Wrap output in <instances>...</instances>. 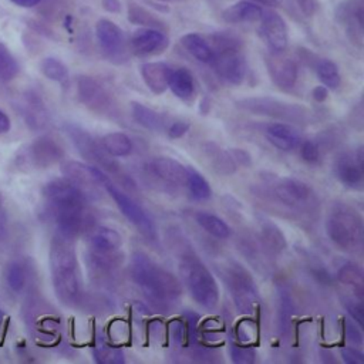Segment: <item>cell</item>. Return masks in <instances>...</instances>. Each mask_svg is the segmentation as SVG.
<instances>
[{
    "mask_svg": "<svg viewBox=\"0 0 364 364\" xmlns=\"http://www.w3.org/2000/svg\"><path fill=\"white\" fill-rule=\"evenodd\" d=\"M95 36L101 50L112 60L124 55L125 37L122 30L108 18H100L95 24Z\"/></svg>",
    "mask_w": 364,
    "mask_h": 364,
    "instance_id": "obj_15",
    "label": "cell"
},
{
    "mask_svg": "<svg viewBox=\"0 0 364 364\" xmlns=\"http://www.w3.org/2000/svg\"><path fill=\"white\" fill-rule=\"evenodd\" d=\"M10 1L14 3L16 6H20V7H34L41 0H10Z\"/></svg>",
    "mask_w": 364,
    "mask_h": 364,
    "instance_id": "obj_53",
    "label": "cell"
},
{
    "mask_svg": "<svg viewBox=\"0 0 364 364\" xmlns=\"http://www.w3.org/2000/svg\"><path fill=\"white\" fill-rule=\"evenodd\" d=\"M185 185L191 193V196L196 200H206L212 195L210 185L205 179V176L195 168H186V181Z\"/></svg>",
    "mask_w": 364,
    "mask_h": 364,
    "instance_id": "obj_30",
    "label": "cell"
},
{
    "mask_svg": "<svg viewBox=\"0 0 364 364\" xmlns=\"http://www.w3.org/2000/svg\"><path fill=\"white\" fill-rule=\"evenodd\" d=\"M334 173L343 185L353 189L361 188L364 181L363 148H358L354 152L341 154L334 162Z\"/></svg>",
    "mask_w": 364,
    "mask_h": 364,
    "instance_id": "obj_10",
    "label": "cell"
},
{
    "mask_svg": "<svg viewBox=\"0 0 364 364\" xmlns=\"http://www.w3.org/2000/svg\"><path fill=\"white\" fill-rule=\"evenodd\" d=\"M101 145L105 149V152L112 158L128 156L134 149V144L131 138L124 132L105 134L101 138Z\"/></svg>",
    "mask_w": 364,
    "mask_h": 364,
    "instance_id": "obj_27",
    "label": "cell"
},
{
    "mask_svg": "<svg viewBox=\"0 0 364 364\" xmlns=\"http://www.w3.org/2000/svg\"><path fill=\"white\" fill-rule=\"evenodd\" d=\"M43 196L48 206L64 203H88L85 191L65 176L50 181L43 188Z\"/></svg>",
    "mask_w": 364,
    "mask_h": 364,
    "instance_id": "obj_11",
    "label": "cell"
},
{
    "mask_svg": "<svg viewBox=\"0 0 364 364\" xmlns=\"http://www.w3.org/2000/svg\"><path fill=\"white\" fill-rule=\"evenodd\" d=\"M168 47V37L162 30L142 27L131 37V50L136 55L159 54Z\"/></svg>",
    "mask_w": 364,
    "mask_h": 364,
    "instance_id": "obj_19",
    "label": "cell"
},
{
    "mask_svg": "<svg viewBox=\"0 0 364 364\" xmlns=\"http://www.w3.org/2000/svg\"><path fill=\"white\" fill-rule=\"evenodd\" d=\"M73 240L57 233L50 245V270L54 291L65 306H75L81 299L80 269Z\"/></svg>",
    "mask_w": 364,
    "mask_h": 364,
    "instance_id": "obj_2",
    "label": "cell"
},
{
    "mask_svg": "<svg viewBox=\"0 0 364 364\" xmlns=\"http://www.w3.org/2000/svg\"><path fill=\"white\" fill-rule=\"evenodd\" d=\"M94 358L98 363H107V364H119L124 363V355L122 353L111 346L107 344H100L94 350Z\"/></svg>",
    "mask_w": 364,
    "mask_h": 364,
    "instance_id": "obj_39",
    "label": "cell"
},
{
    "mask_svg": "<svg viewBox=\"0 0 364 364\" xmlns=\"http://www.w3.org/2000/svg\"><path fill=\"white\" fill-rule=\"evenodd\" d=\"M195 220L202 228L205 232H208L210 236L218 237V239H228L230 236V228L229 225L216 216L215 213L210 212H196L195 213Z\"/></svg>",
    "mask_w": 364,
    "mask_h": 364,
    "instance_id": "obj_28",
    "label": "cell"
},
{
    "mask_svg": "<svg viewBox=\"0 0 364 364\" xmlns=\"http://www.w3.org/2000/svg\"><path fill=\"white\" fill-rule=\"evenodd\" d=\"M262 6H267V7H276L277 6V0H249Z\"/></svg>",
    "mask_w": 364,
    "mask_h": 364,
    "instance_id": "obj_54",
    "label": "cell"
},
{
    "mask_svg": "<svg viewBox=\"0 0 364 364\" xmlns=\"http://www.w3.org/2000/svg\"><path fill=\"white\" fill-rule=\"evenodd\" d=\"M256 333H257V327H256V324H255L252 320H249V318L242 320V321L237 324V327H236L237 340H239V343H243V344L253 341V340L256 338Z\"/></svg>",
    "mask_w": 364,
    "mask_h": 364,
    "instance_id": "obj_41",
    "label": "cell"
},
{
    "mask_svg": "<svg viewBox=\"0 0 364 364\" xmlns=\"http://www.w3.org/2000/svg\"><path fill=\"white\" fill-rule=\"evenodd\" d=\"M189 129V124L185 121H175L173 124L169 125L168 134L171 138H181L183 136Z\"/></svg>",
    "mask_w": 364,
    "mask_h": 364,
    "instance_id": "obj_44",
    "label": "cell"
},
{
    "mask_svg": "<svg viewBox=\"0 0 364 364\" xmlns=\"http://www.w3.org/2000/svg\"><path fill=\"white\" fill-rule=\"evenodd\" d=\"M229 353H230V360L235 364H250V363H255L256 360L255 350L242 344L232 343Z\"/></svg>",
    "mask_w": 364,
    "mask_h": 364,
    "instance_id": "obj_40",
    "label": "cell"
},
{
    "mask_svg": "<svg viewBox=\"0 0 364 364\" xmlns=\"http://www.w3.org/2000/svg\"><path fill=\"white\" fill-rule=\"evenodd\" d=\"M206 154L209 156V159L212 161L215 169L219 172V173H223V175H230L236 171L237 165L236 162L233 161V158L230 156L229 151H223L220 149L219 146L210 144V145H206Z\"/></svg>",
    "mask_w": 364,
    "mask_h": 364,
    "instance_id": "obj_32",
    "label": "cell"
},
{
    "mask_svg": "<svg viewBox=\"0 0 364 364\" xmlns=\"http://www.w3.org/2000/svg\"><path fill=\"white\" fill-rule=\"evenodd\" d=\"M18 74V64L10 50L0 43V81L9 82Z\"/></svg>",
    "mask_w": 364,
    "mask_h": 364,
    "instance_id": "obj_36",
    "label": "cell"
},
{
    "mask_svg": "<svg viewBox=\"0 0 364 364\" xmlns=\"http://www.w3.org/2000/svg\"><path fill=\"white\" fill-rule=\"evenodd\" d=\"M63 156L64 151L55 139L50 136H41L28 146L26 158L34 168H47L58 162Z\"/></svg>",
    "mask_w": 364,
    "mask_h": 364,
    "instance_id": "obj_17",
    "label": "cell"
},
{
    "mask_svg": "<svg viewBox=\"0 0 364 364\" xmlns=\"http://www.w3.org/2000/svg\"><path fill=\"white\" fill-rule=\"evenodd\" d=\"M6 229H7V213L3 206V200L0 198V237L6 233Z\"/></svg>",
    "mask_w": 364,
    "mask_h": 364,
    "instance_id": "obj_52",
    "label": "cell"
},
{
    "mask_svg": "<svg viewBox=\"0 0 364 364\" xmlns=\"http://www.w3.org/2000/svg\"><path fill=\"white\" fill-rule=\"evenodd\" d=\"M328 97V91L324 85H318L313 90V98L317 101V102H323L326 98Z\"/></svg>",
    "mask_w": 364,
    "mask_h": 364,
    "instance_id": "obj_50",
    "label": "cell"
},
{
    "mask_svg": "<svg viewBox=\"0 0 364 364\" xmlns=\"http://www.w3.org/2000/svg\"><path fill=\"white\" fill-rule=\"evenodd\" d=\"M274 195L283 205L289 208H300L309 200L311 191L309 185L300 179L284 178L274 185Z\"/></svg>",
    "mask_w": 364,
    "mask_h": 364,
    "instance_id": "obj_20",
    "label": "cell"
},
{
    "mask_svg": "<svg viewBox=\"0 0 364 364\" xmlns=\"http://www.w3.org/2000/svg\"><path fill=\"white\" fill-rule=\"evenodd\" d=\"M78 100L95 112H107L112 108V100L108 91L92 77L80 75L77 78Z\"/></svg>",
    "mask_w": 364,
    "mask_h": 364,
    "instance_id": "obj_12",
    "label": "cell"
},
{
    "mask_svg": "<svg viewBox=\"0 0 364 364\" xmlns=\"http://www.w3.org/2000/svg\"><path fill=\"white\" fill-rule=\"evenodd\" d=\"M168 88H171L173 95L179 100L191 101L195 97V81L191 71L186 68L171 70Z\"/></svg>",
    "mask_w": 364,
    "mask_h": 364,
    "instance_id": "obj_25",
    "label": "cell"
},
{
    "mask_svg": "<svg viewBox=\"0 0 364 364\" xmlns=\"http://www.w3.org/2000/svg\"><path fill=\"white\" fill-rule=\"evenodd\" d=\"M341 357L347 364H355V363H361L363 355L361 351L351 348V347H344L341 348Z\"/></svg>",
    "mask_w": 364,
    "mask_h": 364,
    "instance_id": "obj_45",
    "label": "cell"
},
{
    "mask_svg": "<svg viewBox=\"0 0 364 364\" xmlns=\"http://www.w3.org/2000/svg\"><path fill=\"white\" fill-rule=\"evenodd\" d=\"M128 20L132 24H138L142 27H151V28H158L162 30L165 28L164 23L155 17L151 11H148L146 9H144L142 6L136 4V3H129L128 4Z\"/></svg>",
    "mask_w": 364,
    "mask_h": 364,
    "instance_id": "obj_33",
    "label": "cell"
},
{
    "mask_svg": "<svg viewBox=\"0 0 364 364\" xmlns=\"http://www.w3.org/2000/svg\"><path fill=\"white\" fill-rule=\"evenodd\" d=\"M171 67L164 61H149L141 65V77L145 85L156 95L168 90Z\"/></svg>",
    "mask_w": 364,
    "mask_h": 364,
    "instance_id": "obj_21",
    "label": "cell"
},
{
    "mask_svg": "<svg viewBox=\"0 0 364 364\" xmlns=\"http://www.w3.org/2000/svg\"><path fill=\"white\" fill-rule=\"evenodd\" d=\"M225 282L237 310L242 313H252L259 306L257 286L243 266L229 263L225 269Z\"/></svg>",
    "mask_w": 364,
    "mask_h": 364,
    "instance_id": "obj_5",
    "label": "cell"
},
{
    "mask_svg": "<svg viewBox=\"0 0 364 364\" xmlns=\"http://www.w3.org/2000/svg\"><path fill=\"white\" fill-rule=\"evenodd\" d=\"M90 243H91L92 252L112 253L121 247L122 236L114 228L98 226V228H92Z\"/></svg>",
    "mask_w": 364,
    "mask_h": 364,
    "instance_id": "obj_24",
    "label": "cell"
},
{
    "mask_svg": "<svg viewBox=\"0 0 364 364\" xmlns=\"http://www.w3.org/2000/svg\"><path fill=\"white\" fill-rule=\"evenodd\" d=\"M101 186H104L107 189L109 196L115 200L121 213L138 229V232L144 237H146L149 240L156 239L155 223L141 205H138L128 193H125L122 189H119L109 178H107Z\"/></svg>",
    "mask_w": 364,
    "mask_h": 364,
    "instance_id": "obj_8",
    "label": "cell"
},
{
    "mask_svg": "<svg viewBox=\"0 0 364 364\" xmlns=\"http://www.w3.org/2000/svg\"><path fill=\"white\" fill-rule=\"evenodd\" d=\"M266 138L280 151H291L301 142L300 134L296 131V128L283 122L270 124L266 128Z\"/></svg>",
    "mask_w": 364,
    "mask_h": 364,
    "instance_id": "obj_22",
    "label": "cell"
},
{
    "mask_svg": "<svg viewBox=\"0 0 364 364\" xmlns=\"http://www.w3.org/2000/svg\"><path fill=\"white\" fill-rule=\"evenodd\" d=\"M129 273L146 299L156 307H169L182 293L179 280L142 252L132 255Z\"/></svg>",
    "mask_w": 364,
    "mask_h": 364,
    "instance_id": "obj_1",
    "label": "cell"
},
{
    "mask_svg": "<svg viewBox=\"0 0 364 364\" xmlns=\"http://www.w3.org/2000/svg\"><path fill=\"white\" fill-rule=\"evenodd\" d=\"M102 7L109 11V13H119L122 6H121V1L119 0H102L101 1Z\"/></svg>",
    "mask_w": 364,
    "mask_h": 364,
    "instance_id": "obj_49",
    "label": "cell"
},
{
    "mask_svg": "<svg viewBox=\"0 0 364 364\" xmlns=\"http://www.w3.org/2000/svg\"><path fill=\"white\" fill-rule=\"evenodd\" d=\"M6 283L7 287L14 291L20 293L27 284V269L21 262H11L6 269Z\"/></svg>",
    "mask_w": 364,
    "mask_h": 364,
    "instance_id": "obj_35",
    "label": "cell"
},
{
    "mask_svg": "<svg viewBox=\"0 0 364 364\" xmlns=\"http://www.w3.org/2000/svg\"><path fill=\"white\" fill-rule=\"evenodd\" d=\"M229 154H230V156L233 158V161L236 162V165H242V166H247V165H250V155L246 152V151H243V149H230L229 151Z\"/></svg>",
    "mask_w": 364,
    "mask_h": 364,
    "instance_id": "obj_46",
    "label": "cell"
},
{
    "mask_svg": "<svg viewBox=\"0 0 364 364\" xmlns=\"http://www.w3.org/2000/svg\"><path fill=\"white\" fill-rule=\"evenodd\" d=\"M40 70L47 78H50L53 81L61 82V81L67 80V77H68V70H67L65 64L61 63L55 57L43 58L40 63Z\"/></svg>",
    "mask_w": 364,
    "mask_h": 364,
    "instance_id": "obj_37",
    "label": "cell"
},
{
    "mask_svg": "<svg viewBox=\"0 0 364 364\" xmlns=\"http://www.w3.org/2000/svg\"><path fill=\"white\" fill-rule=\"evenodd\" d=\"M262 14H263V9L260 4L249 0H242L225 9L222 11V18L230 24H240V23L259 21Z\"/></svg>",
    "mask_w": 364,
    "mask_h": 364,
    "instance_id": "obj_23",
    "label": "cell"
},
{
    "mask_svg": "<svg viewBox=\"0 0 364 364\" xmlns=\"http://www.w3.org/2000/svg\"><path fill=\"white\" fill-rule=\"evenodd\" d=\"M146 171L161 179L162 182L173 186L185 185L186 168L176 159L171 156H156L146 164Z\"/></svg>",
    "mask_w": 364,
    "mask_h": 364,
    "instance_id": "obj_18",
    "label": "cell"
},
{
    "mask_svg": "<svg viewBox=\"0 0 364 364\" xmlns=\"http://www.w3.org/2000/svg\"><path fill=\"white\" fill-rule=\"evenodd\" d=\"M316 74L327 90H336L341 84L338 67L328 58H321L316 63Z\"/></svg>",
    "mask_w": 364,
    "mask_h": 364,
    "instance_id": "obj_31",
    "label": "cell"
},
{
    "mask_svg": "<svg viewBox=\"0 0 364 364\" xmlns=\"http://www.w3.org/2000/svg\"><path fill=\"white\" fill-rule=\"evenodd\" d=\"M347 337H348V340H351V341H354V343H357V344H360L361 343V333H360V330L354 326V324H351V323H347Z\"/></svg>",
    "mask_w": 364,
    "mask_h": 364,
    "instance_id": "obj_48",
    "label": "cell"
},
{
    "mask_svg": "<svg viewBox=\"0 0 364 364\" xmlns=\"http://www.w3.org/2000/svg\"><path fill=\"white\" fill-rule=\"evenodd\" d=\"M338 279L346 283L350 284L353 287H355V290L358 291V294H361V289H363V272L358 266L347 263L344 266L340 267L338 270Z\"/></svg>",
    "mask_w": 364,
    "mask_h": 364,
    "instance_id": "obj_38",
    "label": "cell"
},
{
    "mask_svg": "<svg viewBox=\"0 0 364 364\" xmlns=\"http://www.w3.org/2000/svg\"><path fill=\"white\" fill-rule=\"evenodd\" d=\"M299 9L301 10L303 14L311 16L316 11V0H296Z\"/></svg>",
    "mask_w": 364,
    "mask_h": 364,
    "instance_id": "obj_47",
    "label": "cell"
},
{
    "mask_svg": "<svg viewBox=\"0 0 364 364\" xmlns=\"http://www.w3.org/2000/svg\"><path fill=\"white\" fill-rule=\"evenodd\" d=\"M260 236L263 243L274 252H282L286 249V237L283 232L270 220H263L260 223Z\"/></svg>",
    "mask_w": 364,
    "mask_h": 364,
    "instance_id": "obj_34",
    "label": "cell"
},
{
    "mask_svg": "<svg viewBox=\"0 0 364 364\" xmlns=\"http://www.w3.org/2000/svg\"><path fill=\"white\" fill-rule=\"evenodd\" d=\"M131 114H132V118L144 128H148L152 131H158L164 128V118L161 117V114L138 101L131 102Z\"/></svg>",
    "mask_w": 364,
    "mask_h": 364,
    "instance_id": "obj_29",
    "label": "cell"
},
{
    "mask_svg": "<svg viewBox=\"0 0 364 364\" xmlns=\"http://www.w3.org/2000/svg\"><path fill=\"white\" fill-rule=\"evenodd\" d=\"M212 64L215 73L229 84H240L246 75V60L240 47H226L213 51Z\"/></svg>",
    "mask_w": 364,
    "mask_h": 364,
    "instance_id": "obj_9",
    "label": "cell"
},
{
    "mask_svg": "<svg viewBox=\"0 0 364 364\" xmlns=\"http://www.w3.org/2000/svg\"><path fill=\"white\" fill-rule=\"evenodd\" d=\"M10 127H11V121H10L9 115L0 109V134L9 132Z\"/></svg>",
    "mask_w": 364,
    "mask_h": 364,
    "instance_id": "obj_51",
    "label": "cell"
},
{
    "mask_svg": "<svg viewBox=\"0 0 364 364\" xmlns=\"http://www.w3.org/2000/svg\"><path fill=\"white\" fill-rule=\"evenodd\" d=\"M344 306L347 309V311L350 313V316L361 326L363 324V304L358 300L354 299H348L344 301Z\"/></svg>",
    "mask_w": 364,
    "mask_h": 364,
    "instance_id": "obj_43",
    "label": "cell"
},
{
    "mask_svg": "<svg viewBox=\"0 0 364 364\" xmlns=\"http://www.w3.org/2000/svg\"><path fill=\"white\" fill-rule=\"evenodd\" d=\"M63 175L77 183L81 189L94 188L97 185H102V182L108 178L107 173L91 164H84L80 161H67L61 166Z\"/></svg>",
    "mask_w": 364,
    "mask_h": 364,
    "instance_id": "obj_16",
    "label": "cell"
},
{
    "mask_svg": "<svg viewBox=\"0 0 364 364\" xmlns=\"http://www.w3.org/2000/svg\"><path fill=\"white\" fill-rule=\"evenodd\" d=\"M236 107L256 114V115H267L273 118L301 122L307 117V109L301 105L291 104L287 101H282L274 97H246L236 101Z\"/></svg>",
    "mask_w": 364,
    "mask_h": 364,
    "instance_id": "obj_6",
    "label": "cell"
},
{
    "mask_svg": "<svg viewBox=\"0 0 364 364\" xmlns=\"http://www.w3.org/2000/svg\"><path fill=\"white\" fill-rule=\"evenodd\" d=\"M264 61H266L267 73L276 87L287 91L296 85L299 68L293 58L282 55L280 53L270 51V54L266 57Z\"/></svg>",
    "mask_w": 364,
    "mask_h": 364,
    "instance_id": "obj_14",
    "label": "cell"
},
{
    "mask_svg": "<svg viewBox=\"0 0 364 364\" xmlns=\"http://www.w3.org/2000/svg\"><path fill=\"white\" fill-rule=\"evenodd\" d=\"M64 131L71 139L73 145L78 151V154L91 162V165H95L97 168L102 169L104 172H111L119 175V165L112 159L111 155L105 152L102 145L97 142L85 129L75 124H65Z\"/></svg>",
    "mask_w": 364,
    "mask_h": 364,
    "instance_id": "obj_7",
    "label": "cell"
},
{
    "mask_svg": "<svg viewBox=\"0 0 364 364\" xmlns=\"http://www.w3.org/2000/svg\"><path fill=\"white\" fill-rule=\"evenodd\" d=\"M3 316H4V314H3V310H1V307H0V321H1V318H3Z\"/></svg>",
    "mask_w": 364,
    "mask_h": 364,
    "instance_id": "obj_55",
    "label": "cell"
},
{
    "mask_svg": "<svg viewBox=\"0 0 364 364\" xmlns=\"http://www.w3.org/2000/svg\"><path fill=\"white\" fill-rule=\"evenodd\" d=\"M182 47L198 61L210 63L213 58L212 46L198 33H188L181 38Z\"/></svg>",
    "mask_w": 364,
    "mask_h": 364,
    "instance_id": "obj_26",
    "label": "cell"
},
{
    "mask_svg": "<svg viewBox=\"0 0 364 364\" xmlns=\"http://www.w3.org/2000/svg\"><path fill=\"white\" fill-rule=\"evenodd\" d=\"M300 156L307 164H316L320 159V148L314 141H304L300 144Z\"/></svg>",
    "mask_w": 364,
    "mask_h": 364,
    "instance_id": "obj_42",
    "label": "cell"
},
{
    "mask_svg": "<svg viewBox=\"0 0 364 364\" xmlns=\"http://www.w3.org/2000/svg\"><path fill=\"white\" fill-rule=\"evenodd\" d=\"M326 232L330 240L340 249L354 252L363 242V220L360 213L346 205H334L326 219Z\"/></svg>",
    "mask_w": 364,
    "mask_h": 364,
    "instance_id": "obj_4",
    "label": "cell"
},
{
    "mask_svg": "<svg viewBox=\"0 0 364 364\" xmlns=\"http://www.w3.org/2000/svg\"><path fill=\"white\" fill-rule=\"evenodd\" d=\"M179 273L191 297L205 309H215L219 301V287L213 274L195 255H185L179 262Z\"/></svg>",
    "mask_w": 364,
    "mask_h": 364,
    "instance_id": "obj_3",
    "label": "cell"
},
{
    "mask_svg": "<svg viewBox=\"0 0 364 364\" xmlns=\"http://www.w3.org/2000/svg\"><path fill=\"white\" fill-rule=\"evenodd\" d=\"M259 33L270 47V51L282 53L289 44V30L283 17L273 10H263Z\"/></svg>",
    "mask_w": 364,
    "mask_h": 364,
    "instance_id": "obj_13",
    "label": "cell"
},
{
    "mask_svg": "<svg viewBox=\"0 0 364 364\" xmlns=\"http://www.w3.org/2000/svg\"><path fill=\"white\" fill-rule=\"evenodd\" d=\"M156 1H159V3H161V1H169V0H156Z\"/></svg>",
    "mask_w": 364,
    "mask_h": 364,
    "instance_id": "obj_56",
    "label": "cell"
}]
</instances>
